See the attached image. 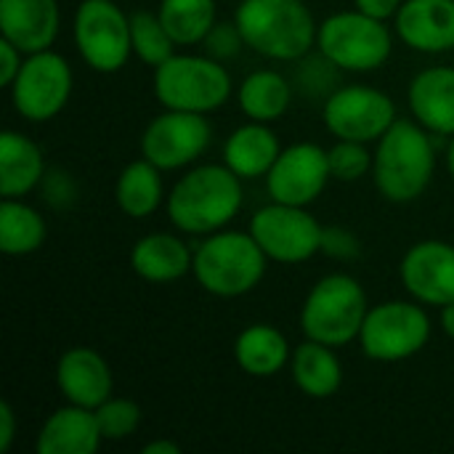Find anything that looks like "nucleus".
Returning <instances> with one entry per match:
<instances>
[{"instance_id":"f257e3e1","label":"nucleus","mask_w":454,"mask_h":454,"mask_svg":"<svg viewBox=\"0 0 454 454\" xmlns=\"http://www.w3.org/2000/svg\"><path fill=\"white\" fill-rule=\"evenodd\" d=\"M242 178L221 165H192L170 189L165 210L170 223L192 237L226 229L242 210Z\"/></svg>"},{"instance_id":"f03ea898","label":"nucleus","mask_w":454,"mask_h":454,"mask_svg":"<svg viewBox=\"0 0 454 454\" xmlns=\"http://www.w3.org/2000/svg\"><path fill=\"white\" fill-rule=\"evenodd\" d=\"M436 173L434 133L418 120H396L375 144L372 181L383 200L394 205L415 202Z\"/></svg>"},{"instance_id":"7ed1b4c3","label":"nucleus","mask_w":454,"mask_h":454,"mask_svg":"<svg viewBox=\"0 0 454 454\" xmlns=\"http://www.w3.org/2000/svg\"><path fill=\"white\" fill-rule=\"evenodd\" d=\"M234 21L245 45L274 61H301L317 48L319 24L306 0H239Z\"/></svg>"},{"instance_id":"20e7f679","label":"nucleus","mask_w":454,"mask_h":454,"mask_svg":"<svg viewBox=\"0 0 454 454\" xmlns=\"http://www.w3.org/2000/svg\"><path fill=\"white\" fill-rule=\"evenodd\" d=\"M266 266L269 258L250 231L221 229L197 245L192 274L215 298H242L261 285Z\"/></svg>"},{"instance_id":"39448f33","label":"nucleus","mask_w":454,"mask_h":454,"mask_svg":"<svg viewBox=\"0 0 454 454\" xmlns=\"http://www.w3.org/2000/svg\"><path fill=\"white\" fill-rule=\"evenodd\" d=\"M367 293L356 277L335 271L314 282L301 309V330L306 338L340 348L359 340L367 319Z\"/></svg>"},{"instance_id":"423d86ee","label":"nucleus","mask_w":454,"mask_h":454,"mask_svg":"<svg viewBox=\"0 0 454 454\" xmlns=\"http://www.w3.org/2000/svg\"><path fill=\"white\" fill-rule=\"evenodd\" d=\"M152 88L162 109L210 114L231 98V74L207 53H173L154 69Z\"/></svg>"},{"instance_id":"0eeeda50","label":"nucleus","mask_w":454,"mask_h":454,"mask_svg":"<svg viewBox=\"0 0 454 454\" xmlns=\"http://www.w3.org/2000/svg\"><path fill=\"white\" fill-rule=\"evenodd\" d=\"M394 35L383 19L359 8L338 11L319 24L317 51L343 72H375L391 59Z\"/></svg>"},{"instance_id":"6e6552de","label":"nucleus","mask_w":454,"mask_h":454,"mask_svg":"<svg viewBox=\"0 0 454 454\" xmlns=\"http://www.w3.org/2000/svg\"><path fill=\"white\" fill-rule=\"evenodd\" d=\"M431 317L418 301H386L367 311L359 346L372 362H404L431 340Z\"/></svg>"},{"instance_id":"1a4fd4ad","label":"nucleus","mask_w":454,"mask_h":454,"mask_svg":"<svg viewBox=\"0 0 454 454\" xmlns=\"http://www.w3.org/2000/svg\"><path fill=\"white\" fill-rule=\"evenodd\" d=\"M72 40L80 59L104 74L120 72L133 56L130 16L114 0H82L72 19Z\"/></svg>"},{"instance_id":"9d476101","label":"nucleus","mask_w":454,"mask_h":454,"mask_svg":"<svg viewBox=\"0 0 454 454\" xmlns=\"http://www.w3.org/2000/svg\"><path fill=\"white\" fill-rule=\"evenodd\" d=\"M74 74L69 61L56 51L27 53L24 64L11 82V104L27 122H51L64 112L72 98Z\"/></svg>"},{"instance_id":"9b49d317","label":"nucleus","mask_w":454,"mask_h":454,"mask_svg":"<svg viewBox=\"0 0 454 454\" xmlns=\"http://www.w3.org/2000/svg\"><path fill=\"white\" fill-rule=\"evenodd\" d=\"M325 128L335 138L378 144V138L399 120L394 98L375 85H340L325 98Z\"/></svg>"},{"instance_id":"f8f14e48","label":"nucleus","mask_w":454,"mask_h":454,"mask_svg":"<svg viewBox=\"0 0 454 454\" xmlns=\"http://www.w3.org/2000/svg\"><path fill=\"white\" fill-rule=\"evenodd\" d=\"M269 261L277 263H306L322 253L325 226L309 213V207L274 202L255 210L247 229Z\"/></svg>"},{"instance_id":"ddd939ff","label":"nucleus","mask_w":454,"mask_h":454,"mask_svg":"<svg viewBox=\"0 0 454 454\" xmlns=\"http://www.w3.org/2000/svg\"><path fill=\"white\" fill-rule=\"evenodd\" d=\"M213 128L207 114L165 109L141 133V157L154 162L160 170L192 168L210 146Z\"/></svg>"},{"instance_id":"4468645a","label":"nucleus","mask_w":454,"mask_h":454,"mask_svg":"<svg viewBox=\"0 0 454 454\" xmlns=\"http://www.w3.org/2000/svg\"><path fill=\"white\" fill-rule=\"evenodd\" d=\"M333 181L327 149L311 141L290 144L282 149L266 176V189L274 202L309 207Z\"/></svg>"},{"instance_id":"2eb2a0df","label":"nucleus","mask_w":454,"mask_h":454,"mask_svg":"<svg viewBox=\"0 0 454 454\" xmlns=\"http://www.w3.org/2000/svg\"><path fill=\"white\" fill-rule=\"evenodd\" d=\"M399 277L412 301L436 309L452 303L454 245L442 239H423L412 245L399 263Z\"/></svg>"},{"instance_id":"dca6fc26","label":"nucleus","mask_w":454,"mask_h":454,"mask_svg":"<svg viewBox=\"0 0 454 454\" xmlns=\"http://www.w3.org/2000/svg\"><path fill=\"white\" fill-rule=\"evenodd\" d=\"M53 380L67 404H77L85 410L101 407L114 391L109 362L88 346L67 348L56 362Z\"/></svg>"},{"instance_id":"f3484780","label":"nucleus","mask_w":454,"mask_h":454,"mask_svg":"<svg viewBox=\"0 0 454 454\" xmlns=\"http://www.w3.org/2000/svg\"><path fill=\"white\" fill-rule=\"evenodd\" d=\"M396 37L418 53L454 48V0H404L394 16Z\"/></svg>"},{"instance_id":"a211bd4d","label":"nucleus","mask_w":454,"mask_h":454,"mask_svg":"<svg viewBox=\"0 0 454 454\" xmlns=\"http://www.w3.org/2000/svg\"><path fill=\"white\" fill-rule=\"evenodd\" d=\"M59 27V0H0V35L24 53L48 51Z\"/></svg>"},{"instance_id":"6ab92c4d","label":"nucleus","mask_w":454,"mask_h":454,"mask_svg":"<svg viewBox=\"0 0 454 454\" xmlns=\"http://www.w3.org/2000/svg\"><path fill=\"white\" fill-rule=\"evenodd\" d=\"M412 120L434 136H454V67L439 64L418 72L407 90Z\"/></svg>"},{"instance_id":"aec40b11","label":"nucleus","mask_w":454,"mask_h":454,"mask_svg":"<svg viewBox=\"0 0 454 454\" xmlns=\"http://www.w3.org/2000/svg\"><path fill=\"white\" fill-rule=\"evenodd\" d=\"M104 436L93 410L64 404L48 415L35 439L37 454H96Z\"/></svg>"},{"instance_id":"412c9836","label":"nucleus","mask_w":454,"mask_h":454,"mask_svg":"<svg viewBox=\"0 0 454 454\" xmlns=\"http://www.w3.org/2000/svg\"><path fill=\"white\" fill-rule=\"evenodd\" d=\"M192 263L194 253L189 250V245L168 231L144 234L130 250V266L136 277L152 285H170L184 279L192 271Z\"/></svg>"},{"instance_id":"4be33fe9","label":"nucleus","mask_w":454,"mask_h":454,"mask_svg":"<svg viewBox=\"0 0 454 454\" xmlns=\"http://www.w3.org/2000/svg\"><path fill=\"white\" fill-rule=\"evenodd\" d=\"M279 154L282 144L266 122L247 120L223 141V165L231 168L242 181L266 178Z\"/></svg>"},{"instance_id":"5701e85b","label":"nucleus","mask_w":454,"mask_h":454,"mask_svg":"<svg viewBox=\"0 0 454 454\" xmlns=\"http://www.w3.org/2000/svg\"><path fill=\"white\" fill-rule=\"evenodd\" d=\"M45 178V157L43 149L16 133L3 130L0 136V194L3 200H21L35 192Z\"/></svg>"},{"instance_id":"b1692460","label":"nucleus","mask_w":454,"mask_h":454,"mask_svg":"<svg viewBox=\"0 0 454 454\" xmlns=\"http://www.w3.org/2000/svg\"><path fill=\"white\" fill-rule=\"evenodd\" d=\"M290 375L309 399H330L343 386V364L333 346L306 338L290 356Z\"/></svg>"},{"instance_id":"393cba45","label":"nucleus","mask_w":454,"mask_h":454,"mask_svg":"<svg viewBox=\"0 0 454 454\" xmlns=\"http://www.w3.org/2000/svg\"><path fill=\"white\" fill-rule=\"evenodd\" d=\"M293 348L287 338L266 322L247 325L234 340V359L250 378H274L290 367Z\"/></svg>"},{"instance_id":"a878e982","label":"nucleus","mask_w":454,"mask_h":454,"mask_svg":"<svg viewBox=\"0 0 454 454\" xmlns=\"http://www.w3.org/2000/svg\"><path fill=\"white\" fill-rule=\"evenodd\" d=\"M293 82L274 69L250 72L237 88V104L242 114L253 122H277L287 114L293 104Z\"/></svg>"},{"instance_id":"bb28decb","label":"nucleus","mask_w":454,"mask_h":454,"mask_svg":"<svg viewBox=\"0 0 454 454\" xmlns=\"http://www.w3.org/2000/svg\"><path fill=\"white\" fill-rule=\"evenodd\" d=\"M162 173L165 170L144 157L128 162L114 184V202L120 213H125L128 218H149L152 213H157L160 205L168 200Z\"/></svg>"},{"instance_id":"cd10ccee","label":"nucleus","mask_w":454,"mask_h":454,"mask_svg":"<svg viewBox=\"0 0 454 454\" xmlns=\"http://www.w3.org/2000/svg\"><path fill=\"white\" fill-rule=\"evenodd\" d=\"M157 13L178 48L202 45L218 21L215 0H160Z\"/></svg>"},{"instance_id":"c85d7f7f","label":"nucleus","mask_w":454,"mask_h":454,"mask_svg":"<svg viewBox=\"0 0 454 454\" xmlns=\"http://www.w3.org/2000/svg\"><path fill=\"white\" fill-rule=\"evenodd\" d=\"M48 226L32 205L21 200H3L0 205V250L5 255H29L43 247Z\"/></svg>"},{"instance_id":"c756f323","label":"nucleus","mask_w":454,"mask_h":454,"mask_svg":"<svg viewBox=\"0 0 454 454\" xmlns=\"http://www.w3.org/2000/svg\"><path fill=\"white\" fill-rule=\"evenodd\" d=\"M130 45H133V56L152 69L165 64L178 48L168 35L160 13L144 8L130 13Z\"/></svg>"},{"instance_id":"7c9ffc66","label":"nucleus","mask_w":454,"mask_h":454,"mask_svg":"<svg viewBox=\"0 0 454 454\" xmlns=\"http://www.w3.org/2000/svg\"><path fill=\"white\" fill-rule=\"evenodd\" d=\"M93 412H96L104 442H122V439L133 436L141 426V407L130 399L109 396Z\"/></svg>"},{"instance_id":"2f4dec72","label":"nucleus","mask_w":454,"mask_h":454,"mask_svg":"<svg viewBox=\"0 0 454 454\" xmlns=\"http://www.w3.org/2000/svg\"><path fill=\"white\" fill-rule=\"evenodd\" d=\"M327 157H330V173L335 181L354 184L362 176L372 173V152L362 141L338 138V144L327 149Z\"/></svg>"},{"instance_id":"473e14b6","label":"nucleus","mask_w":454,"mask_h":454,"mask_svg":"<svg viewBox=\"0 0 454 454\" xmlns=\"http://www.w3.org/2000/svg\"><path fill=\"white\" fill-rule=\"evenodd\" d=\"M202 48H205L207 56H213L218 61H226V59L239 56V51L247 48V45H245V37H242L237 21H215V27L202 40Z\"/></svg>"},{"instance_id":"72a5a7b5","label":"nucleus","mask_w":454,"mask_h":454,"mask_svg":"<svg viewBox=\"0 0 454 454\" xmlns=\"http://www.w3.org/2000/svg\"><path fill=\"white\" fill-rule=\"evenodd\" d=\"M322 253H327L330 258H338V261H354V258L362 255V245H359L356 234H351L348 229L325 226V231H322Z\"/></svg>"},{"instance_id":"f704fd0d","label":"nucleus","mask_w":454,"mask_h":454,"mask_svg":"<svg viewBox=\"0 0 454 454\" xmlns=\"http://www.w3.org/2000/svg\"><path fill=\"white\" fill-rule=\"evenodd\" d=\"M24 51H19L13 43H8L5 37H0V85L11 88V82L16 80L21 64H24Z\"/></svg>"},{"instance_id":"c9c22d12","label":"nucleus","mask_w":454,"mask_h":454,"mask_svg":"<svg viewBox=\"0 0 454 454\" xmlns=\"http://www.w3.org/2000/svg\"><path fill=\"white\" fill-rule=\"evenodd\" d=\"M402 3L404 0H354V8H359L367 16H375V19L388 21V19L396 16V11L402 8Z\"/></svg>"},{"instance_id":"e433bc0d","label":"nucleus","mask_w":454,"mask_h":454,"mask_svg":"<svg viewBox=\"0 0 454 454\" xmlns=\"http://www.w3.org/2000/svg\"><path fill=\"white\" fill-rule=\"evenodd\" d=\"M16 439V412L8 402H0V452L5 454Z\"/></svg>"},{"instance_id":"4c0bfd02","label":"nucleus","mask_w":454,"mask_h":454,"mask_svg":"<svg viewBox=\"0 0 454 454\" xmlns=\"http://www.w3.org/2000/svg\"><path fill=\"white\" fill-rule=\"evenodd\" d=\"M144 454H181V447L170 439H154L149 444H144Z\"/></svg>"},{"instance_id":"58836bf2","label":"nucleus","mask_w":454,"mask_h":454,"mask_svg":"<svg viewBox=\"0 0 454 454\" xmlns=\"http://www.w3.org/2000/svg\"><path fill=\"white\" fill-rule=\"evenodd\" d=\"M439 325H442V333L454 340V301L439 309Z\"/></svg>"},{"instance_id":"ea45409f","label":"nucleus","mask_w":454,"mask_h":454,"mask_svg":"<svg viewBox=\"0 0 454 454\" xmlns=\"http://www.w3.org/2000/svg\"><path fill=\"white\" fill-rule=\"evenodd\" d=\"M447 170L454 181V136H450V144H447Z\"/></svg>"}]
</instances>
